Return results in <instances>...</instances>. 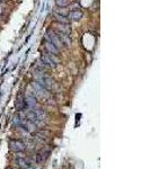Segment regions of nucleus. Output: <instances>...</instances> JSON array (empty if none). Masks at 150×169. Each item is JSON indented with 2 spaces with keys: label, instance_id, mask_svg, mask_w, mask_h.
Segmentation results:
<instances>
[{
  "label": "nucleus",
  "instance_id": "obj_2",
  "mask_svg": "<svg viewBox=\"0 0 150 169\" xmlns=\"http://www.w3.org/2000/svg\"><path fill=\"white\" fill-rule=\"evenodd\" d=\"M44 40L51 42V43H52L55 47H58L59 50L62 49V47H63V45H64V44L61 42V40H60V37L58 36V34H57L53 29H48V31H46L45 36H44Z\"/></svg>",
  "mask_w": 150,
  "mask_h": 169
},
{
  "label": "nucleus",
  "instance_id": "obj_9",
  "mask_svg": "<svg viewBox=\"0 0 150 169\" xmlns=\"http://www.w3.org/2000/svg\"><path fill=\"white\" fill-rule=\"evenodd\" d=\"M54 12L62 15V16H67V17H68V15H69V10L66 9V7H58V9H57Z\"/></svg>",
  "mask_w": 150,
  "mask_h": 169
},
{
  "label": "nucleus",
  "instance_id": "obj_8",
  "mask_svg": "<svg viewBox=\"0 0 150 169\" xmlns=\"http://www.w3.org/2000/svg\"><path fill=\"white\" fill-rule=\"evenodd\" d=\"M53 16H54L55 20H57V23L69 24V18L67 17V16H62V15L57 14V12H54V14H53Z\"/></svg>",
  "mask_w": 150,
  "mask_h": 169
},
{
  "label": "nucleus",
  "instance_id": "obj_4",
  "mask_svg": "<svg viewBox=\"0 0 150 169\" xmlns=\"http://www.w3.org/2000/svg\"><path fill=\"white\" fill-rule=\"evenodd\" d=\"M54 28L55 32H59V33H63V34L70 35L71 33V28H70L69 24H62V23H54Z\"/></svg>",
  "mask_w": 150,
  "mask_h": 169
},
{
  "label": "nucleus",
  "instance_id": "obj_3",
  "mask_svg": "<svg viewBox=\"0 0 150 169\" xmlns=\"http://www.w3.org/2000/svg\"><path fill=\"white\" fill-rule=\"evenodd\" d=\"M32 86H33V88H34V92L36 94V96H38V98H41V99H45V98L49 97L48 90H46L43 86H41L38 82H33Z\"/></svg>",
  "mask_w": 150,
  "mask_h": 169
},
{
  "label": "nucleus",
  "instance_id": "obj_5",
  "mask_svg": "<svg viewBox=\"0 0 150 169\" xmlns=\"http://www.w3.org/2000/svg\"><path fill=\"white\" fill-rule=\"evenodd\" d=\"M44 49L46 50V52H50V53H53V54H58L59 53V49L55 47L51 42L44 40Z\"/></svg>",
  "mask_w": 150,
  "mask_h": 169
},
{
  "label": "nucleus",
  "instance_id": "obj_7",
  "mask_svg": "<svg viewBox=\"0 0 150 169\" xmlns=\"http://www.w3.org/2000/svg\"><path fill=\"white\" fill-rule=\"evenodd\" d=\"M10 147H12V149L14 150V151H23V150L25 149V144L18 140L12 141Z\"/></svg>",
  "mask_w": 150,
  "mask_h": 169
},
{
  "label": "nucleus",
  "instance_id": "obj_6",
  "mask_svg": "<svg viewBox=\"0 0 150 169\" xmlns=\"http://www.w3.org/2000/svg\"><path fill=\"white\" fill-rule=\"evenodd\" d=\"M68 17H70L69 19H71L72 22H78L82 18V12L79 10V9H76V10H72L70 12V15H68Z\"/></svg>",
  "mask_w": 150,
  "mask_h": 169
},
{
  "label": "nucleus",
  "instance_id": "obj_10",
  "mask_svg": "<svg viewBox=\"0 0 150 169\" xmlns=\"http://www.w3.org/2000/svg\"><path fill=\"white\" fill-rule=\"evenodd\" d=\"M55 5L58 7H67L69 5V0H55Z\"/></svg>",
  "mask_w": 150,
  "mask_h": 169
},
{
  "label": "nucleus",
  "instance_id": "obj_1",
  "mask_svg": "<svg viewBox=\"0 0 150 169\" xmlns=\"http://www.w3.org/2000/svg\"><path fill=\"white\" fill-rule=\"evenodd\" d=\"M58 63H60V59L57 57V54L46 52V53H43V54L41 55L40 66L43 67L44 69H52V68H55Z\"/></svg>",
  "mask_w": 150,
  "mask_h": 169
}]
</instances>
